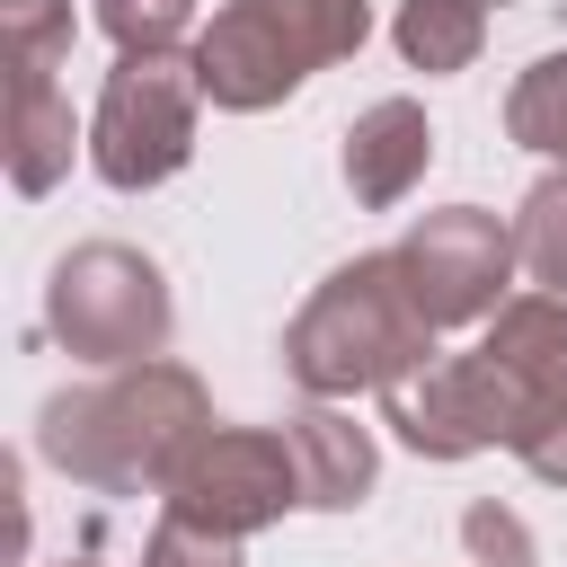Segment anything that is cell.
<instances>
[{"label":"cell","instance_id":"cell-1","mask_svg":"<svg viewBox=\"0 0 567 567\" xmlns=\"http://www.w3.org/2000/svg\"><path fill=\"white\" fill-rule=\"evenodd\" d=\"M213 434V399L186 363H124L35 408V452L89 496H168L177 461Z\"/></svg>","mask_w":567,"mask_h":567},{"label":"cell","instance_id":"cell-2","mask_svg":"<svg viewBox=\"0 0 567 567\" xmlns=\"http://www.w3.org/2000/svg\"><path fill=\"white\" fill-rule=\"evenodd\" d=\"M434 319L416 310L408 292V266L399 248H363L346 257L284 328V372L310 390V399H354V390H399L434 363Z\"/></svg>","mask_w":567,"mask_h":567},{"label":"cell","instance_id":"cell-3","mask_svg":"<svg viewBox=\"0 0 567 567\" xmlns=\"http://www.w3.org/2000/svg\"><path fill=\"white\" fill-rule=\"evenodd\" d=\"M372 9L363 0H221L195 35V80L221 115H266L328 62L363 53Z\"/></svg>","mask_w":567,"mask_h":567},{"label":"cell","instance_id":"cell-4","mask_svg":"<svg viewBox=\"0 0 567 567\" xmlns=\"http://www.w3.org/2000/svg\"><path fill=\"white\" fill-rule=\"evenodd\" d=\"M168 328H177L168 275L124 239H80L44 284V337L62 354H80V363H106V372L159 363Z\"/></svg>","mask_w":567,"mask_h":567},{"label":"cell","instance_id":"cell-5","mask_svg":"<svg viewBox=\"0 0 567 567\" xmlns=\"http://www.w3.org/2000/svg\"><path fill=\"white\" fill-rule=\"evenodd\" d=\"M195 115H204L195 53H115L97 115H89V168L115 195L168 186L195 159Z\"/></svg>","mask_w":567,"mask_h":567},{"label":"cell","instance_id":"cell-6","mask_svg":"<svg viewBox=\"0 0 567 567\" xmlns=\"http://www.w3.org/2000/svg\"><path fill=\"white\" fill-rule=\"evenodd\" d=\"M292 505H301V470H292L284 425H213V434L177 461V478H168V496H159L168 523L213 532V540H248V532L284 523Z\"/></svg>","mask_w":567,"mask_h":567},{"label":"cell","instance_id":"cell-7","mask_svg":"<svg viewBox=\"0 0 567 567\" xmlns=\"http://www.w3.org/2000/svg\"><path fill=\"white\" fill-rule=\"evenodd\" d=\"M71 0H0V44H9V186L18 195H53L71 177V97L53 89V71L71 62Z\"/></svg>","mask_w":567,"mask_h":567},{"label":"cell","instance_id":"cell-8","mask_svg":"<svg viewBox=\"0 0 567 567\" xmlns=\"http://www.w3.org/2000/svg\"><path fill=\"white\" fill-rule=\"evenodd\" d=\"M399 266H408V292L434 328H470V319H496L514 292V221H496L487 204H434L408 221L399 239Z\"/></svg>","mask_w":567,"mask_h":567},{"label":"cell","instance_id":"cell-9","mask_svg":"<svg viewBox=\"0 0 567 567\" xmlns=\"http://www.w3.org/2000/svg\"><path fill=\"white\" fill-rule=\"evenodd\" d=\"M381 425L416 452V461H470V452H514V390L496 372L487 346L470 354H434L416 381H399L381 399Z\"/></svg>","mask_w":567,"mask_h":567},{"label":"cell","instance_id":"cell-10","mask_svg":"<svg viewBox=\"0 0 567 567\" xmlns=\"http://www.w3.org/2000/svg\"><path fill=\"white\" fill-rule=\"evenodd\" d=\"M284 443H292V470H301V505H310V514H354V505L372 496V478H381L372 425H354L337 399L284 416Z\"/></svg>","mask_w":567,"mask_h":567},{"label":"cell","instance_id":"cell-11","mask_svg":"<svg viewBox=\"0 0 567 567\" xmlns=\"http://www.w3.org/2000/svg\"><path fill=\"white\" fill-rule=\"evenodd\" d=\"M425 159H434V124H425L416 97H372V106L346 124V186H354V204H372V213L408 204L416 177H425Z\"/></svg>","mask_w":567,"mask_h":567},{"label":"cell","instance_id":"cell-12","mask_svg":"<svg viewBox=\"0 0 567 567\" xmlns=\"http://www.w3.org/2000/svg\"><path fill=\"white\" fill-rule=\"evenodd\" d=\"M390 44L408 53V71H470L487 44V0H399Z\"/></svg>","mask_w":567,"mask_h":567},{"label":"cell","instance_id":"cell-13","mask_svg":"<svg viewBox=\"0 0 567 567\" xmlns=\"http://www.w3.org/2000/svg\"><path fill=\"white\" fill-rule=\"evenodd\" d=\"M505 133L523 151H540L549 168H567V53H540L514 89H505Z\"/></svg>","mask_w":567,"mask_h":567},{"label":"cell","instance_id":"cell-14","mask_svg":"<svg viewBox=\"0 0 567 567\" xmlns=\"http://www.w3.org/2000/svg\"><path fill=\"white\" fill-rule=\"evenodd\" d=\"M514 257L540 292H567V168L532 177V195L514 204Z\"/></svg>","mask_w":567,"mask_h":567},{"label":"cell","instance_id":"cell-15","mask_svg":"<svg viewBox=\"0 0 567 567\" xmlns=\"http://www.w3.org/2000/svg\"><path fill=\"white\" fill-rule=\"evenodd\" d=\"M97 27L115 35V53H177V35L195 27V0H97Z\"/></svg>","mask_w":567,"mask_h":567},{"label":"cell","instance_id":"cell-16","mask_svg":"<svg viewBox=\"0 0 567 567\" xmlns=\"http://www.w3.org/2000/svg\"><path fill=\"white\" fill-rule=\"evenodd\" d=\"M461 540H470V558H478V567H540V549H532L523 514H514V505H496V496H478V505L461 514Z\"/></svg>","mask_w":567,"mask_h":567},{"label":"cell","instance_id":"cell-17","mask_svg":"<svg viewBox=\"0 0 567 567\" xmlns=\"http://www.w3.org/2000/svg\"><path fill=\"white\" fill-rule=\"evenodd\" d=\"M142 567H239V540H213V532H186L159 514V532L142 540Z\"/></svg>","mask_w":567,"mask_h":567},{"label":"cell","instance_id":"cell-18","mask_svg":"<svg viewBox=\"0 0 567 567\" xmlns=\"http://www.w3.org/2000/svg\"><path fill=\"white\" fill-rule=\"evenodd\" d=\"M62 567H97V558H62Z\"/></svg>","mask_w":567,"mask_h":567}]
</instances>
